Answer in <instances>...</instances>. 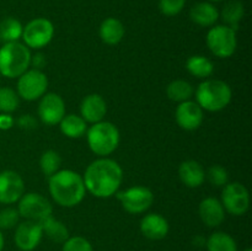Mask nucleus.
<instances>
[{
	"label": "nucleus",
	"mask_w": 252,
	"mask_h": 251,
	"mask_svg": "<svg viewBox=\"0 0 252 251\" xmlns=\"http://www.w3.org/2000/svg\"><path fill=\"white\" fill-rule=\"evenodd\" d=\"M206 179H208L213 186L224 187L229 181V174L220 165H213L206 172Z\"/></svg>",
	"instance_id": "nucleus-31"
},
{
	"label": "nucleus",
	"mask_w": 252,
	"mask_h": 251,
	"mask_svg": "<svg viewBox=\"0 0 252 251\" xmlns=\"http://www.w3.org/2000/svg\"><path fill=\"white\" fill-rule=\"evenodd\" d=\"M169 229V221L159 213H149L140 220V231L149 240H162Z\"/></svg>",
	"instance_id": "nucleus-18"
},
{
	"label": "nucleus",
	"mask_w": 252,
	"mask_h": 251,
	"mask_svg": "<svg viewBox=\"0 0 252 251\" xmlns=\"http://www.w3.org/2000/svg\"><path fill=\"white\" fill-rule=\"evenodd\" d=\"M54 36V26L48 19L37 17L31 20L22 31L24 44L32 49H42L52 41Z\"/></svg>",
	"instance_id": "nucleus-11"
},
{
	"label": "nucleus",
	"mask_w": 252,
	"mask_h": 251,
	"mask_svg": "<svg viewBox=\"0 0 252 251\" xmlns=\"http://www.w3.org/2000/svg\"><path fill=\"white\" fill-rule=\"evenodd\" d=\"M186 0H159V10L165 16H176L184 10Z\"/></svg>",
	"instance_id": "nucleus-34"
},
{
	"label": "nucleus",
	"mask_w": 252,
	"mask_h": 251,
	"mask_svg": "<svg viewBox=\"0 0 252 251\" xmlns=\"http://www.w3.org/2000/svg\"><path fill=\"white\" fill-rule=\"evenodd\" d=\"M24 193V180L16 171L5 170L0 172V203H16Z\"/></svg>",
	"instance_id": "nucleus-14"
},
{
	"label": "nucleus",
	"mask_w": 252,
	"mask_h": 251,
	"mask_svg": "<svg viewBox=\"0 0 252 251\" xmlns=\"http://www.w3.org/2000/svg\"><path fill=\"white\" fill-rule=\"evenodd\" d=\"M175 117L180 128L185 130H196L203 123L204 113L196 101L189 100L179 103Z\"/></svg>",
	"instance_id": "nucleus-15"
},
{
	"label": "nucleus",
	"mask_w": 252,
	"mask_h": 251,
	"mask_svg": "<svg viewBox=\"0 0 252 251\" xmlns=\"http://www.w3.org/2000/svg\"><path fill=\"white\" fill-rule=\"evenodd\" d=\"M20 128H24V129H33L37 127V122L31 115H24L19 118L17 121Z\"/></svg>",
	"instance_id": "nucleus-35"
},
{
	"label": "nucleus",
	"mask_w": 252,
	"mask_h": 251,
	"mask_svg": "<svg viewBox=\"0 0 252 251\" xmlns=\"http://www.w3.org/2000/svg\"><path fill=\"white\" fill-rule=\"evenodd\" d=\"M125 25L116 17H107L100 25V38L108 46L118 44L125 37Z\"/></svg>",
	"instance_id": "nucleus-21"
},
{
	"label": "nucleus",
	"mask_w": 252,
	"mask_h": 251,
	"mask_svg": "<svg viewBox=\"0 0 252 251\" xmlns=\"http://www.w3.org/2000/svg\"><path fill=\"white\" fill-rule=\"evenodd\" d=\"M116 197L122 204L123 209L130 214H140L152 207L154 193L144 186H133L125 191L116 192Z\"/></svg>",
	"instance_id": "nucleus-9"
},
{
	"label": "nucleus",
	"mask_w": 252,
	"mask_h": 251,
	"mask_svg": "<svg viewBox=\"0 0 252 251\" xmlns=\"http://www.w3.org/2000/svg\"><path fill=\"white\" fill-rule=\"evenodd\" d=\"M0 76H1V75H0Z\"/></svg>",
	"instance_id": "nucleus-41"
},
{
	"label": "nucleus",
	"mask_w": 252,
	"mask_h": 251,
	"mask_svg": "<svg viewBox=\"0 0 252 251\" xmlns=\"http://www.w3.org/2000/svg\"><path fill=\"white\" fill-rule=\"evenodd\" d=\"M62 251H94V248L84 236H69L63 243Z\"/></svg>",
	"instance_id": "nucleus-32"
},
{
	"label": "nucleus",
	"mask_w": 252,
	"mask_h": 251,
	"mask_svg": "<svg viewBox=\"0 0 252 251\" xmlns=\"http://www.w3.org/2000/svg\"><path fill=\"white\" fill-rule=\"evenodd\" d=\"M17 80V95L26 101L41 98L48 89L47 75L39 69H29Z\"/></svg>",
	"instance_id": "nucleus-7"
},
{
	"label": "nucleus",
	"mask_w": 252,
	"mask_h": 251,
	"mask_svg": "<svg viewBox=\"0 0 252 251\" xmlns=\"http://www.w3.org/2000/svg\"><path fill=\"white\" fill-rule=\"evenodd\" d=\"M244 15H245V7H244L243 2L239 0H231V1L226 2L221 12H219V16H221L226 26L231 27L235 31L243 20Z\"/></svg>",
	"instance_id": "nucleus-25"
},
{
	"label": "nucleus",
	"mask_w": 252,
	"mask_h": 251,
	"mask_svg": "<svg viewBox=\"0 0 252 251\" xmlns=\"http://www.w3.org/2000/svg\"><path fill=\"white\" fill-rule=\"evenodd\" d=\"M186 69L191 75L198 79H208L214 71V64L203 56H192L187 59Z\"/></svg>",
	"instance_id": "nucleus-24"
},
{
	"label": "nucleus",
	"mask_w": 252,
	"mask_h": 251,
	"mask_svg": "<svg viewBox=\"0 0 252 251\" xmlns=\"http://www.w3.org/2000/svg\"><path fill=\"white\" fill-rule=\"evenodd\" d=\"M24 26L15 17H5L0 21V42H17L22 37Z\"/></svg>",
	"instance_id": "nucleus-27"
},
{
	"label": "nucleus",
	"mask_w": 252,
	"mask_h": 251,
	"mask_svg": "<svg viewBox=\"0 0 252 251\" xmlns=\"http://www.w3.org/2000/svg\"><path fill=\"white\" fill-rule=\"evenodd\" d=\"M107 113V103L98 94L85 96L80 103V116L86 123H97L103 121Z\"/></svg>",
	"instance_id": "nucleus-16"
},
{
	"label": "nucleus",
	"mask_w": 252,
	"mask_h": 251,
	"mask_svg": "<svg viewBox=\"0 0 252 251\" xmlns=\"http://www.w3.org/2000/svg\"><path fill=\"white\" fill-rule=\"evenodd\" d=\"M49 193L57 204L71 208L83 202L86 188L80 174L73 170H59L49 177Z\"/></svg>",
	"instance_id": "nucleus-2"
},
{
	"label": "nucleus",
	"mask_w": 252,
	"mask_h": 251,
	"mask_svg": "<svg viewBox=\"0 0 252 251\" xmlns=\"http://www.w3.org/2000/svg\"><path fill=\"white\" fill-rule=\"evenodd\" d=\"M20 96L11 88H0V112L12 113L19 108Z\"/></svg>",
	"instance_id": "nucleus-30"
},
{
	"label": "nucleus",
	"mask_w": 252,
	"mask_h": 251,
	"mask_svg": "<svg viewBox=\"0 0 252 251\" xmlns=\"http://www.w3.org/2000/svg\"><path fill=\"white\" fill-rule=\"evenodd\" d=\"M198 214L201 220L208 228H217L225 219V209L216 197H207L202 199L198 207Z\"/></svg>",
	"instance_id": "nucleus-17"
},
{
	"label": "nucleus",
	"mask_w": 252,
	"mask_h": 251,
	"mask_svg": "<svg viewBox=\"0 0 252 251\" xmlns=\"http://www.w3.org/2000/svg\"><path fill=\"white\" fill-rule=\"evenodd\" d=\"M42 226L43 234H46L47 238L53 243L63 244L69 238V230L63 221L53 218V216H49L39 221Z\"/></svg>",
	"instance_id": "nucleus-23"
},
{
	"label": "nucleus",
	"mask_w": 252,
	"mask_h": 251,
	"mask_svg": "<svg viewBox=\"0 0 252 251\" xmlns=\"http://www.w3.org/2000/svg\"><path fill=\"white\" fill-rule=\"evenodd\" d=\"M207 1H209V2H218V1H221V0H207Z\"/></svg>",
	"instance_id": "nucleus-39"
},
{
	"label": "nucleus",
	"mask_w": 252,
	"mask_h": 251,
	"mask_svg": "<svg viewBox=\"0 0 252 251\" xmlns=\"http://www.w3.org/2000/svg\"><path fill=\"white\" fill-rule=\"evenodd\" d=\"M189 17L196 25L202 27H211L218 21L219 11L212 2H197L189 10Z\"/></svg>",
	"instance_id": "nucleus-20"
},
{
	"label": "nucleus",
	"mask_w": 252,
	"mask_h": 251,
	"mask_svg": "<svg viewBox=\"0 0 252 251\" xmlns=\"http://www.w3.org/2000/svg\"><path fill=\"white\" fill-rule=\"evenodd\" d=\"M43 236V230L39 221L25 220L17 224L14 241L21 251H32L39 245Z\"/></svg>",
	"instance_id": "nucleus-13"
},
{
	"label": "nucleus",
	"mask_w": 252,
	"mask_h": 251,
	"mask_svg": "<svg viewBox=\"0 0 252 251\" xmlns=\"http://www.w3.org/2000/svg\"><path fill=\"white\" fill-rule=\"evenodd\" d=\"M220 202L231 216H244L250 208V193L240 182H228L221 192Z\"/></svg>",
	"instance_id": "nucleus-10"
},
{
	"label": "nucleus",
	"mask_w": 252,
	"mask_h": 251,
	"mask_svg": "<svg viewBox=\"0 0 252 251\" xmlns=\"http://www.w3.org/2000/svg\"><path fill=\"white\" fill-rule=\"evenodd\" d=\"M194 90L193 86L186 80L177 79V80L171 81L166 88L167 97L175 102H185V101L191 100L193 96Z\"/></svg>",
	"instance_id": "nucleus-26"
},
{
	"label": "nucleus",
	"mask_w": 252,
	"mask_h": 251,
	"mask_svg": "<svg viewBox=\"0 0 252 251\" xmlns=\"http://www.w3.org/2000/svg\"><path fill=\"white\" fill-rule=\"evenodd\" d=\"M196 102L202 110L209 112H218L224 110L230 103L233 97L231 88L223 80L206 79L196 90Z\"/></svg>",
	"instance_id": "nucleus-4"
},
{
	"label": "nucleus",
	"mask_w": 252,
	"mask_h": 251,
	"mask_svg": "<svg viewBox=\"0 0 252 251\" xmlns=\"http://www.w3.org/2000/svg\"><path fill=\"white\" fill-rule=\"evenodd\" d=\"M65 116V102L61 95L54 93L44 94L38 103V117L44 125H58Z\"/></svg>",
	"instance_id": "nucleus-12"
},
{
	"label": "nucleus",
	"mask_w": 252,
	"mask_h": 251,
	"mask_svg": "<svg viewBox=\"0 0 252 251\" xmlns=\"http://www.w3.org/2000/svg\"><path fill=\"white\" fill-rule=\"evenodd\" d=\"M17 212L20 217L26 220L41 221L47 217L52 216L53 207L43 194L29 192V193L22 194L21 198L19 199Z\"/></svg>",
	"instance_id": "nucleus-8"
},
{
	"label": "nucleus",
	"mask_w": 252,
	"mask_h": 251,
	"mask_svg": "<svg viewBox=\"0 0 252 251\" xmlns=\"http://www.w3.org/2000/svg\"><path fill=\"white\" fill-rule=\"evenodd\" d=\"M15 120L10 113H0V129L9 130L14 126Z\"/></svg>",
	"instance_id": "nucleus-36"
},
{
	"label": "nucleus",
	"mask_w": 252,
	"mask_h": 251,
	"mask_svg": "<svg viewBox=\"0 0 252 251\" xmlns=\"http://www.w3.org/2000/svg\"><path fill=\"white\" fill-rule=\"evenodd\" d=\"M86 139L89 148L94 154L100 157H106L112 154L120 144V130L108 121L94 123L86 130Z\"/></svg>",
	"instance_id": "nucleus-5"
},
{
	"label": "nucleus",
	"mask_w": 252,
	"mask_h": 251,
	"mask_svg": "<svg viewBox=\"0 0 252 251\" xmlns=\"http://www.w3.org/2000/svg\"><path fill=\"white\" fill-rule=\"evenodd\" d=\"M4 235H2V231L0 230V251H2V249H4Z\"/></svg>",
	"instance_id": "nucleus-38"
},
{
	"label": "nucleus",
	"mask_w": 252,
	"mask_h": 251,
	"mask_svg": "<svg viewBox=\"0 0 252 251\" xmlns=\"http://www.w3.org/2000/svg\"><path fill=\"white\" fill-rule=\"evenodd\" d=\"M42 57H43L42 54H36V56L32 57V58H31V64L33 63L34 69L42 68V65L44 64V59L42 58ZM39 70H41V69H39Z\"/></svg>",
	"instance_id": "nucleus-37"
},
{
	"label": "nucleus",
	"mask_w": 252,
	"mask_h": 251,
	"mask_svg": "<svg viewBox=\"0 0 252 251\" xmlns=\"http://www.w3.org/2000/svg\"><path fill=\"white\" fill-rule=\"evenodd\" d=\"M244 251H252V249L249 248V249H246V250H244Z\"/></svg>",
	"instance_id": "nucleus-40"
},
{
	"label": "nucleus",
	"mask_w": 252,
	"mask_h": 251,
	"mask_svg": "<svg viewBox=\"0 0 252 251\" xmlns=\"http://www.w3.org/2000/svg\"><path fill=\"white\" fill-rule=\"evenodd\" d=\"M179 177L185 186L197 188L206 181V171L196 160H186L180 164Z\"/></svg>",
	"instance_id": "nucleus-19"
},
{
	"label": "nucleus",
	"mask_w": 252,
	"mask_h": 251,
	"mask_svg": "<svg viewBox=\"0 0 252 251\" xmlns=\"http://www.w3.org/2000/svg\"><path fill=\"white\" fill-rule=\"evenodd\" d=\"M62 165V157L56 150H46L43 154L41 155L39 159V167L41 171L43 172L44 176L51 177L52 175L59 171Z\"/></svg>",
	"instance_id": "nucleus-29"
},
{
	"label": "nucleus",
	"mask_w": 252,
	"mask_h": 251,
	"mask_svg": "<svg viewBox=\"0 0 252 251\" xmlns=\"http://www.w3.org/2000/svg\"><path fill=\"white\" fill-rule=\"evenodd\" d=\"M207 47L218 58H229L238 47L236 31L226 25L212 27L207 33Z\"/></svg>",
	"instance_id": "nucleus-6"
},
{
	"label": "nucleus",
	"mask_w": 252,
	"mask_h": 251,
	"mask_svg": "<svg viewBox=\"0 0 252 251\" xmlns=\"http://www.w3.org/2000/svg\"><path fill=\"white\" fill-rule=\"evenodd\" d=\"M20 214L17 209L7 207L0 211V230L12 229L19 224Z\"/></svg>",
	"instance_id": "nucleus-33"
},
{
	"label": "nucleus",
	"mask_w": 252,
	"mask_h": 251,
	"mask_svg": "<svg viewBox=\"0 0 252 251\" xmlns=\"http://www.w3.org/2000/svg\"><path fill=\"white\" fill-rule=\"evenodd\" d=\"M208 251H238L235 239L224 231H216L206 240Z\"/></svg>",
	"instance_id": "nucleus-28"
},
{
	"label": "nucleus",
	"mask_w": 252,
	"mask_h": 251,
	"mask_svg": "<svg viewBox=\"0 0 252 251\" xmlns=\"http://www.w3.org/2000/svg\"><path fill=\"white\" fill-rule=\"evenodd\" d=\"M86 191L97 198H108L118 192L123 181V170L110 157L96 159L86 167L83 176Z\"/></svg>",
	"instance_id": "nucleus-1"
},
{
	"label": "nucleus",
	"mask_w": 252,
	"mask_h": 251,
	"mask_svg": "<svg viewBox=\"0 0 252 251\" xmlns=\"http://www.w3.org/2000/svg\"><path fill=\"white\" fill-rule=\"evenodd\" d=\"M59 127H61V132L65 137L71 138V139H78V138H81L86 134L88 123L84 121L81 116L71 113V115L64 116L63 120L59 122Z\"/></svg>",
	"instance_id": "nucleus-22"
},
{
	"label": "nucleus",
	"mask_w": 252,
	"mask_h": 251,
	"mask_svg": "<svg viewBox=\"0 0 252 251\" xmlns=\"http://www.w3.org/2000/svg\"><path fill=\"white\" fill-rule=\"evenodd\" d=\"M32 54L21 42H10L0 47V75L9 79L21 76L31 65Z\"/></svg>",
	"instance_id": "nucleus-3"
}]
</instances>
